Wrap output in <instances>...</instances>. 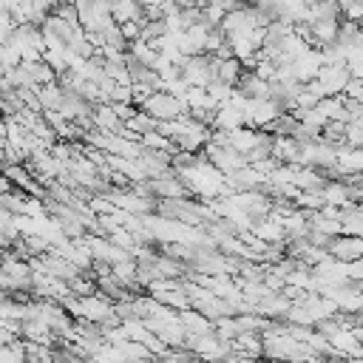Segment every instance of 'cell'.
I'll return each mask as SVG.
<instances>
[{
    "label": "cell",
    "instance_id": "6da1fadb",
    "mask_svg": "<svg viewBox=\"0 0 363 363\" xmlns=\"http://www.w3.org/2000/svg\"><path fill=\"white\" fill-rule=\"evenodd\" d=\"M176 173H179V179L184 182L187 193H190V196H196V199L213 201V199L230 196L227 182H224V173H221V170H216V167L207 162V156H204V153H199L190 164L179 167Z\"/></svg>",
    "mask_w": 363,
    "mask_h": 363
},
{
    "label": "cell",
    "instance_id": "7a4b0ae2",
    "mask_svg": "<svg viewBox=\"0 0 363 363\" xmlns=\"http://www.w3.org/2000/svg\"><path fill=\"white\" fill-rule=\"evenodd\" d=\"M139 111H145V113L153 116L156 122H173V119H182V116L190 113L187 105H184L182 99H176L173 94H167V91H156V94H150V99H147Z\"/></svg>",
    "mask_w": 363,
    "mask_h": 363
},
{
    "label": "cell",
    "instance_id": "3957f363",
    "mask_svg": "<svg viewBox=\"0 0 363 363\" xmlns=\"http://www.w3.org/2000/svg\"><path fill=\"white\" fill-rule=\"evenodd\" d=\"M204 156H207V162H210L216 170H221L224 176H230V173H235V170H241V167L250 164L244 153H238V150L230 147L227 142H216V139H210V145L204 147Z\"/></svg>",
    "mask_w": 363,
    "mask_h": 363
},
{
    "label": "cell",
    "instance_id": "277c9868",
    "mask_svg": "<svg viewBox=\"0 0 363 363\" xmlns=\"http://www.w3.org/2000/svg\"><path fill=\"white\" fill-rule=\"evenodd\" d=\"M320 68H323V54H320V48H309L306 54H301L298 60L289 62V79L306 85V82L318 79Z\"/></svg>",
    "mask_w": 363,
    "mask_h": 363
},
{
    "label": "cell",
    "instance_id": "5b68a950",
    "mask_svg": "<svg viewBox=\"0 0 363 363\" xmlns=\"http://www.w3.org/2000/svg\"><path fill=\"white\" fill-rule=\"evenodd\" d=\"M182 79L190 85V88H207L216 77H213V68H210V57L207 54H196V57H187L184 65H182Z\"/></svg>",
    "mask_w": 363,
    "mask_h": 363
},
{
    "label": "cell",
    "instance_id": "8992f818",
    "mask_svg": "<svg viewBox=\"0 0 363 363\" xmlns=\"http://www.w3.org/2000/svg\"><path fill=\"white\" fill-rule=\"evenodd\" d=\"M349 79H352V74H349L346 65H323L320 74H318V82H320L326 96H343Z\"/></svg>",
    "mask_w": 363,
    "mask_h": 363
},
{
    "label": "cell",
    "instance_id": "52a82bcc",
    "mask_svg": "<svg viewBox=\"0 0 363 363\" xmlns=\"http://www.w3.org/2000/svg\"><path fill=\"white\" fill-rule=\"evenodd\" d=\"M329 255L337 258V261H343V264L360 261V258H363V235H346V233H343V235L332 238Z\"/></svg>",
    "mask_w": 363,
    "mask_h": 363
},
{
    "label": "cell",
    "instance_id": "ba28073f",
    "mask_svg": "<svg viewBox=\"0 0 363 363\" xmlns=\"http://www.w3.org/2000/svg\"><path fill=\"white\" fill-rule=\"evenodd\" d=\"M320 196H323V204H326V207H337V210H346V207L357 204L346 179H329V182L323 184Z\"/></svg>",
    "mask_w": 363,
    "mask_h": 363
},
{
    "label": "cell",
    "instance_id": "9c48e42d",
    "mask_svg": "<svg viewBox=\"0 0 363 363\" xmlns=\"http://www.w3.org/2000/svg\"><path fill=\"white\" fill-rule=\"evenodd\" d=\"M247 125V116L244 111L235 105V102H224L216 108V116H213V130H221V133H233L238 128Z\"/></svg>",
    "mask_w": 363,
    "mask_h": 363
},
{
    "label": "cell",
    "instance_id": "30bf717a",
    "mask_svg": "<svg viewBox=\"0 0 363 363\" xmlns=\"http://www.w3.org/2000/svg\"><path fill=\"white\" fill-rule=\"evenodd\" d=\"M235 91H238L241 96H247V99H272L269 82H267V79H261L255 71H247V68H244V74L238 77Z\"/></svg>",
    "mask_w": 363,
    "mask_h": 363
},
{
    "label": "cell",
    "instance_id": "8fae6325",
    "mask_svg": "<svg viewBox=\"0 0 363 363\" xmlns=\"http://www.w3.org/2000/svg\"><path fill=\"white\" fill-rule=\"evenodd\" d=\"M301 303H303V309L309 312V318H312V323H315V326L337 315V306H335V303H332L329 298H323V295H318V292H306Z\"/></svg>",
    "mask_w": 363,
    "mask_h": 363
},
{
    "label": "cell",
    "instance_id": "7c38bea8",
    "mask_svg": "<svg viewBox=\"0 0 363 363\" xmlns=\"http://www.w3.org/2000/svg\"><path fill=\"white\" fill-rule=\"evenodd\" d=\"M233 354L238 357H264V343L258 332H241L233 340Z\"/></svg>",
    "mask_w": 363,
    "mask_h": 363
},
{
    "label": "cell",
    "instance_id": "4fadbf2b",
    "mask_svg": "<svg viewBox=\"0 0 363 363\" xmlns=\"http://www.w3.org/2000/svg\"><path fill=\"white\" fill-rule=\"evenodd\" d=\"M145 9L139 0H111V17L116 26L122 23H133V20H142Z\"/></svg>",
    "mask_w": 363,
    "mask_h": 363
},
{
    "label": "cell",
    "instance_id": "5bb4252c",
    "mask_svg": "<svg viewBox=\"0 0 363 363\" xmlns=\"http://www.w3.org/2000/svg\"><path fill=\"white\" fill-rule=\"evenodd\" d=\"M179 320H182V326L187 329V335H210V332H213V320L204 318L199 309H184V312H179Z\"/></svg>",
    "mask_w": 363,
    "mask_h": 363
},
{
    "label": "cell",
    "instance_id": "9a60e30c",
    "mask_svg": "<svg viewBox=\"0 0 363 363\" xmlns=\"http://www.w3.org/2000/svg\"><path fill=\"white\" fill-rule=\"evenodd\" d=\"M125 128L139 139V136H145V133H150V130H159V122H156L153 116H147L145 111H136V113L125 122Z\"/></svg>",
    "mask_w": 363,
    "mask_h": 363
},
{
    "label": "cell",
    "instance_id": "2e32d148",
    "mask_svg": "<svg viewBox=\"0 0 363 363\" xmlns=\"http://www.w3.org/2000/svg\"><path fill=\"white\" fill-rule=\"evenodd\" d=\"M343 233L346 235H363V210L357 204L343 210Z\"/></svg>",
    "mask_w": 363,
    "mask_h": 363
},
{
    "label": "cell",
    "instance_id": "e0dca14e",
    "mask_svg": "<svg viewBox=\"0 0 363 363\" xmlns=\"http://www.w3.org/2000/svg\"><path fill=\"white\" fill-rule=\"evenodd\" d=\"M153 363H199L190 349H167L164 354L153 357Z\"/></svg>",
    "mask_w": 363,
    "mask_h": 363
},
{
    "label": "cell",
    "instance_id": "ac0fdd59",
    "mask_svg": "<svg viewBox=\"0 0 363 363\" xmlns=\"http://www.w3.org/2000/svg\"><path fill=\"white\" fill-rule=\"evenodd\" d=\"M343 99L352 102V105H363V79L352 77L349 85H346V91H343Z\"/></svg>",
    "mask_w": 363,
    "mask_h": 363
},
{
    "label": "cell",
    "instance_id": "d6986e66",
    "mask_svg": "<svg viewBox=\"0 0 363 363\" xmlns=\"http://www.w3.org/2000/svg\"><path fill=\"white\" fill-rule=\"evenodd\" d=\"M119 28H122V37H125L128 43H133V40H139V37H142V20H133V23H122Z\"/></svg>",
    "mask_w": 363,
    "mask_h": 363
},
{
    "label": "cell",
    "instance_id": "ffe728a7",
    "mask_svg": "<svg viewBox=\"0 0 363 363\" xmlns=\"http://www.w3.org/2000/svg\"><path fill=\"white\" fill-rule=\"evenodd\" d=\"M227 363H267L264 357H238V354H233Z\"/></svg>",
    "mask_w": 363,
    "mask_h": 363
},
{
    "label": "cell",
    "instance_id": "44dd1931",
    "mask_svg": "<svg viewBox=\"0 0 363 363\" xmlns=\"http://www.w3.org/2000/svg\"><path fill=\"white\" fill-rule=\"evenodd\" d=\"M352 323H354L357 329H363V309H357V312L352 315Z\"/></svg>",
    "mask_w": 363,
    "mask_h": 363
},
{
    "label": "cell",
    "instance_id": "7402d4cb",
    "mask_svg": "<svg viewBox=\"0 0 363 363\" xmlns=\"http://www.w3.org/2000/svg\"><path fill=\"white\" fill-rule=\"evenodd\" d=\"M284 363H312V360H284Z\"/></svg>",
    "mask_w": 363,
    "mask_h": 363
}]
</instances>
